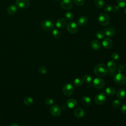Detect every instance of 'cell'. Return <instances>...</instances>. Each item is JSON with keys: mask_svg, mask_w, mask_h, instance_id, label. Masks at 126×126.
I'll use <instances>...</instances> for the list:
<instances>
[{"mask_svg": "<svg viewBox=\"0 0 126 126\" xmlns=\"http://www.w3.org/2000/svg\"><path fill=\"white\" fill-rule=\"evenodd\" d=\"M92 85L95 88L98 89H101L105 85V81L100 77H96L93 80Z\"/></svg>", "mask_w": 126, "mask_h": 126, "instance_id": "obj_5", "label": "cell"}, {"mask_svg": "<svg viewBox=\"0 0 126 126\" xmlns=\"http://www.w3.org/2000/svg\"><path fill=\"white\" fill-rule=\"evenodd\" d=\"M88 22V19L85 16H81L77 20V24L80 26H84L86 25Z\"/></svg>", "mask_w": 126, "mask_h": 126, "instance_id": "obj_17", "label": "cell"}, {"mask_svg": "<svg viewBox=\"0 0 126 126\" xmlns=\"http://www.w3.org/2000/svg\"><path fill=\"white\" fill-rule=\"evenodd\" d=\"M17 7L21 9H26L30 6L29 0H17L16 1Z\"/></svg>", "mask_w": 126, "mask_h": 126, "instance_id": "obj_9", "label": "cell"}, {"mask_svg": "<svg viewBox=\"0 0 126 126\" xmlns=\"http://www.w3.org/2000/svg\"><path fill=\"white\" fill-rule=\"evenodd\" d=\"M125 13L126 14V8L125 9Z\"/></svg>", "mask_w": 126, "mask_h": 126, "instance_id": "obj_42", "label": "cell"}, {"mask_svg": "<svg viewBox=\"0 0 126 126\" xmlns=\"http://www.w3.org/2000/svg\"></svg>", "mask_w": 126, "mask_h": 126, "instance_id": "obj_44", "label": "cell"}, {"mask_svg": "<svg viewBox=\"0 0 126 126\" xmlns=\"http://www.w3.org/2000/svg\"><path fill=\"white\" fill-rule=\"evenodd\" d=\"M126 96V92L124 89H120L117 93V97L119 99H124Z\"/></svg>", "mask_w": 126, "mask_h": 126, "instance_id": "obj_22", "label": "cell"}, {"mask_svg": "<svg viewBox=\"0 0 126 126\" xmlns=\"http://www.w3.org/2000/svg\"><path fill=\"white\" fill-rule=\"evenodd\" d=\"M121 110L123 113L126 114V103H125L122 105L121 108Z\"/></svg>", "mask_w": 126, "mask_h": 126, "instance_id": "obj_40", "label": "cell"}, {"mask_svg": "<svg viewBox=\"0 0 126 126\" xmlns=\"http://www.w3.org/2000/svg\"><path fill=\"white\" fill-rule=\"evenodd\" d=\"M83 80L85 81V82L87 84H90L92 80V78L91 76L89 75H85L84 76Z\"/></svg>", "mask_w": 126, "mask_h": 126, "instance_id": "obj_32", "label": "cell"}, {"mask_svg": "<svg viewBox=\"0 0 126 126\" xmlns=\"http://www.w3.org/2000/svg\"><path fill=\"white\" fill-rule=\"evenodd\" d=\"M66 105L68 108L72 109L77 106V101L74 98H69L66 101Z\"/></svg>", "mask_w": 126, "mask_h": 126, "instance_id": "obj_15", "label": "cell"}, {"mask_svg": "<svg viewBox=\"0 0 126 126\" xmlns=\"http://www.w3.org/2000/svg\"><path fill=\"white\" fill-rule=\"evenodd\" d=\"M117 1L119 7L123 8L126 6V0H117Z\"/></svg>", "mask_w": 126, "mask_h": 126, "instance_id": "obj_30", "label": "cell"}, {"mask_svg": "<svg viewBox=\"0 0 126 126\" xmlns=\"http://www.w3.org/2000/svg\"><path fill=\"white\" fill-rule=\"evenodd\" d=\"M82 102L85 106H89L91 104V99L88 96H84L82 98Z\"/></svg>", "mask_w": 126, "mask_h": 126, "instance_id": "obj_23", "label": "cell"}, {"mask_svg": "<svg viewBox=\"0 0 126 126\" xmlns=\"http://www.w3.org/2000/svg\"><path fill=\"white\" fill-rule=\"evenodd\" d=\"M61 7L64 10H70L73 7V3L71 0H62L61 2Z\"/></svg>", "mask_w": 126, "mask_h": 126, "instance_id": "obj_11", "label": "cell"}, {"mask_svg": "<svg viewBox=\"0 0 126 126\" xmlns=\"http://www.w3.org/2000/svg\"><path fill=\"white\" fill-rule=\"evenodd\" d=\"M74 3L78 6L83 5L85 2V0H73Z\"/></svg>", "mask_w": 126, "mask_h": 126, "instance_id": "obj_34", "label": "cell"}, {"mask_svg": "<svg viewBox=\"0 0 126 126\" xmlns=\"http://www.w3.org/2000/svg\"><path fill=\"white\" fill-rule=\"evenodd\" d=\"M119 8L118 5H114L112 7V11H113V12H117L119 10Z\"/></svg>", "mask_w": 126, "mask_h": 126, "instance_id": "obj_39", "label": "cell"}, {"mask_svg": "<svg viewBox=\"0 0 126 126\" xmlns=\"http://www.w3.org/2000/svg\"><path fill=\"white\" fill-rule=\"evenodd\" d=\"M83 80L80 78H76L73 82V85L76 87H80L83 85Z\"/></svg>", "mask_w": 126, "mask_h": 126, "instance_id": "obj_27", "label": "cell"}, {"mask_svg": "<svg viewBox=\"0 0 126 126\" xmlns=\"http://www.w3.org/2000/svg\"><path fill=\"white\" fill-rule=\"evenodd\" d=\"M17 11V6L14 4H11L9 5L7 8V12L8 13V14L10 15H13L15 14Z\"/></svg>", "mask_w": 126, "mask_h": 126, "instance_id": "obj_20", "label": "cell"}, {"mask_svg": "<svg viewBox=\"0 0 126 126\" xmlns=\"http://www.w3.org/2000/svg\"><path fill=\"white\" fill-rule=\"evenodd\" d=\"M91 48L94 50H98L101 48V43L98 40H93L91 43Z\"/></svg>", "mask_w": 126, "mask_h": 126, "instance_id": "obj_16", "label": "cell"}, {"mask_svg": "<svg viewBox=\"0 0 126 126\" xmlns=\"http://www.w3.org/2000/svg\"><path fill=\"white\" fill-rule=\"evenodd\" d=\"M94 73L98 77H103L108 73V69L103 63L96 64L94 68Z\"/></svg>", "mask_w": 126, "mask_h": 126, "instance_id": "obj_1", "label": "cell"}, {"mask_svg": "<svg viewBox=\"0 0 126 126\" xmlns=\"http://www.w3.org/2000/svg\"><path fill=\"white\" fill-rule=\"evenodd\" d=\"M63 92L65 95L70 96L74 92V86L70 83L66 84L63 87Z\"/></svg>", "mask_w": 126, "mask_h": 126, "instance_id": "obj_6", "label": "cell"}, {"mask_svg": "<svg viewBox=\"0 0 126 126\" xmlns=\"http://www.w3.org/2000/svg\"><path fill=\"white\" fill-rule=\"evenodd\" d=\"M102 45L104 48L106 49H110L113 45V41L109 37L105 38L102 42Z\"/></svg>", "mask_w": 126, "mask_h": 126, "instance_id": "obj_12", "label": "cell"}, {"mask_svg": "<svg viewBox=\"0 0 126 126\" xmlns=\"http://www.w3.org/2000/svg\"><path fill=\"white\" fill-rule=\"evenodd\" d=\"M125 68H126V63L125 65Z\"/></svg>", "mask_w": 126, "mask_h": 126, "instance_id": "obj_43", "label": "cell"}, {"mask_svg": "<svg viewBox=\"0 0 126 126\" xmlns=\"http://www.w3.org/2000/svg\"><path fill=\"white\" fill-rule=\"evenodd\" d=\"M106 66L107 67L108 70H109V72H115L117 68L116 64L115 61L113 60H110L108 61Z\"/></svg>", "mask_w": 126, "mask_h": 126, "instance_id": "obj_13", "label": "cell"}, {"mask_svg": "<svg viewBox=\"0 0 126 126\" xmlns=\"http://www.w3.org/2000/svg\"><path fill=\"white\" fill-rule=\"evenodd\" d=\"M97 21L101 26H107L110 23V19L109 16L107 14L103 13L98 16Z\"/></svg>", "mask_w": 126, "mask_h": 126, "instance_id": "obj_2", "label": "cell"}, {"mask_svg": "<svg viewBox=\"0 0 126 126\" xmlns=\"http://www.w3.org/2000/svg\"><path fill=\"white\" fill-rule=\"evenodd\" d=\"M50 112L53 116L59 117L61 114V109L59 105L55 104L51 107Z\"/></svg>", "mask_w": 126, "mask_h": 126, "instance_id": "obj_10", "label": "cell"}, {"mask_svg": "<svg viewBox=\"0 0 126 126\" xmlns=\"http://www.w3.org/2000/svg\"><path fill=\"white\" fill-rule=\"evenodd\" d=\"M106 100V95L104 93H100L98 94H96L94 98L95 102L98 105H101L103 104L105 102Z\"/></svg>", "mask_w": 126, "mask_h": 126, "instance_id": "obj_8", "label": "cell"}, {"mask_svg": "<svg viewBox=\"0 0 126 126\" xmlns=\"http://www.w3.org/2000/svg\"><path fill=\"white\" fill-rule=\"evenodd\" d=\"M104 10L106 13L110 12L112 11V6L109 4H106L104 6Z\"/></svg>", "mask_w": 126, "mask_h": 126, "instance_id": "obj_33", "label": "cell"}, {"mask_svg": "<svg viewBox=\"0 0 126 126\" xmlns=\"http://www.w3.org/2000/svg\"><path fill=\"white\" fill-rule=\"evenodd\" d=\"M10 126H20L18 124H16V123H13V124H11Z\"/></svg>", "mask_w": 126, "mask_h": 126, "instance_id": "obj_41", "label": "cell"}, {"mask_svg": "<svg viewBox=\"0 0 126 126\" xmlns=\"http://www.w3.org/2000/svg\"><path fill=\"white\" fill-rule=\"evenodd\" d=\"M40 26L43 30L45 31H49L54 28V23L53 21L50 19H45L41 22Z\"/></svg>", "mask_w": 126, "mask_h": 126, "instance_id": "obj_3", "label": "cell"}, {"mask_svg": "<svg viewBox=\"0 0 126 126\" xmlns=\"http://www.w3.org/2000/svg\"><path fill=\"white\" fill-rule=\"evenodd\" d=\"M33 102V99L32 97L30 96H27L25 98L24 100V102L26 105H31L32 104Z\"/></svg>", "mask_w": 126, "mask_h": 126, "instance_id": "obj_26", "label": "cell"}, {"mask_svg": "<svg viewBox=\"0 0 126 126\" xmlns=\"http://www.w3.org/2000/svg\"><path fill=\"white\" fill-rule=\"evenodd\" d=\"M111 58H112V59L113 61H116V60H117L119 59V55L117 53L114 52L112 54Z\"/></svg>", "mask_w": 126, "mask_h": 126, "instance_id": "obj_37", "label": "cell"}, {"mask_svg": "<svg viewBox=\"0 0 126 126\" xmlns=\"http://www.w3.org/2000/svg\"><path fill=\"white\" fill-rule=\"evenodd\" d=\"M38 71L40 73L44 74L47 72V69L45 66H41L38 68Z\"/></svg>", "mask_w": 126, "mask_h": 126, "instance_id": "obj_35", "label": "cell"}, {"mask_svg": "<svg viewBox=\"0 0 126 126\" xmlns=\"http://www.w3.org/2000/svg\"><path fill=\"white\" fill-rule=\"evenodd\" d=\"M45 103L47 105H51L53 104L54 100L53 99H52L51 98H47L45 99Z\"/></svg>", "mask_w": 126, "mask_h": 126, "instance_id": "obj_36", "label": "cell"}, {"mask_svg": "<svg viewBox=\"0 0 126 126\" xmlns=\"http://www.w3.org/2000/svg\"><path fill=\"white\" fill-rule=\"evenodd\" d=\"M122 104V102L119 99H115L113 101L112 103V105L114 107H119Z\"/></svg>", "mask_w": 126, "mask_h": 126, "instance_id": "obj_31", "label": "cell"}, {"mask_svg": "<svg viewBox=\"0 0 126 126\" xmlns=\"http://www.w3.org/2000/svg\"><path fill=\"white\" fill-rule=\"evenodd\" d=\"M52 35L55 38H59L61 36V33L57 29H54L52 31Z\"/></svg>", "mask_w": 126, "mask_h": 126, "instance_id": "obj_25", "label": "cell"}, {"mask_svg": "<svg viewBox=\"0 0 126 126\" xmlns=\"http://www.w3.org/2000/svg\"><path fill=\"white\" fill-rule=\"evenodd\" d=\"M105 33V35L108 37H112L114 35L115 33V29L113 27H107L104 29L103 31Z\"/></svg>", "mask_w": 126, "mask_h": 126, "instance_id": "obj_14", "label": "cell"}, {"mask_svg": "<svg viewBox=\"0 0 126 126\" xmlns=\"http://www.w3.org/2000/svg\"><path fill=\"white\" fill-rule=\"evenodd\" d=\"M64 17L66 20L71 21L73 18V15L71 12L67 11L64 13Z\"/></svg>", "mask_w": 126, "mask_h": 126, "instance_id": "obj_29", "label": "cell"}, {"mask_svg": "<svg viewBox=\"0 0 126 126\" xmlns=\"http://www.w3.org/2000/svg\"><path fill=\"white\" fill-rule=\"evenodd\" d=\"M66 30L69 33L74 34L78 32V28L77 24L75 22L71 21L67 24Z\"/></svg>", "mask_w": 126, "mask_h": 126, "instance_id": "obj_7", "label": "cell"}, {"mask_svg": "<svg viewBox=\"0 0 126 126\" xmlns=\"http://www.w3.org/2000/svg\"><path fill=\"white\" fill-rule=\"evenodd\" d=\"M94 3L96 8H101L104 5V0H95Z\"/></svg>", "mask_w": 126, "mask_h": 126, "instance_id": "obj_24", "label": "cell"}, {"mask_svg": "<svg viewBox=\"0 0 126 126\" xmlns=\"http://www.w3.org/2000/svg\"><path fill=\"white\" fill-rule=\"evenodd\" d=\"M105 36V33L102 31H98L95 33V36L99 39H102L104 38Z\"/></svg>", "mask_w": 126, "mask_h": 126, "instance_id": "obj_28", "label": "cell"}, {"mask_svg": "<svg viewBox=\"0 0 126 126\" xmlns=\"http://www.w3.org/2000/svg\"><path fill=\"white\" fill-rule=\"evenodd\" d=\"M113 79L115 83L119 85H124L126 83V77L121 73L116 74Z\"/></svg>", "mask_w": 126, "mask_h": 126, "instance_id": "obj_4", "label": "cell"}, {"mask_svg": "<svg viewBox=\"0 0 126 126\" xmlns=\"http://www.w3.org/2000/svg\"><path fill=\"white\" fill-rule=\"evenodd\" d=\"M74 115L79 118L83 117L85 115L84 110L81 108H77L74 111Z\"/></svg>", "mask_w": 126, "mask_h": 126, "instance_id": "obj_19", "label": "cell"}, {"mask_svg": "<svg viewBox=\"0 0 126 126\" xmlns=\"http://www.w3.org/2000/svg\"><path fill=\"white\" fill-rule=\"evenodd\" d=\"M105 93L110 96L114 95L116 93V90L113 87H107L105 90Z\"/></svg>", "mask_w": 126, "mask_h": 126, "instance_id": "obj_21", "label": "cell"}, {"mask_svg": "<svg viewBox=\"0 0 126 126\" xmlns=\"http://www.w3.org/2000/svg\"><path fill=\"white\" fill-rule=\"evenodd\" d=\"M66 24V21L65 19L60 18L57 21L56 23V26L58 28L61 29L63 28L65 26Z\"/></svg>", "mask_w": 126, "mask_h": 126, "instance_id": "obj_18", "label": "cell"}, {"mask_svg": "<svg viewBox=\"0 0 126 126\" xmlns=\"http://www.w3.org/2000/svg\"><path fill=\"white\" fill-rule=\"evenodd\" d=\"M117 70L118 72L121 73L124 70V66L122 64H119L117 67Z\"/></svg>", "mask_w": 126, "mask_h": 126, "instance_id": "obj_38", "label": "cell"}]
</instances>
